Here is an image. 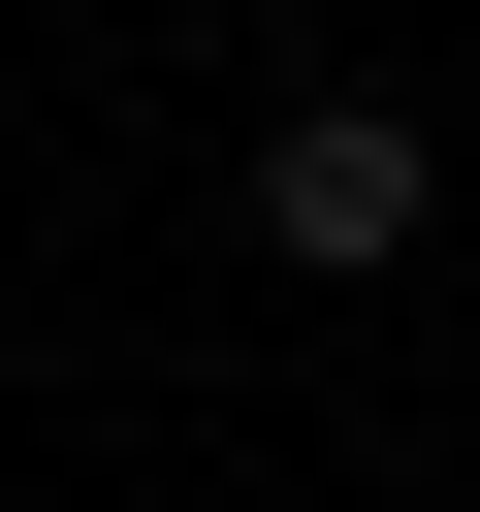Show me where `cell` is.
<instances>
[{
  "mask_svg": "<svg viewBox=\"0 0 480 512\" xmlns=\"http://www.w3.org/2000/svg\"><path fill=\"white\" fill-rule=\"evenodd\" d=\"M416 224H448V160H416V96H320V128H256V256H288V288H384Z\"/></svg>",
  "mask_w": 480,
  "mask_h": 512,
  "instance_id": "1",
  "label": "cell"
}]
</instances>
